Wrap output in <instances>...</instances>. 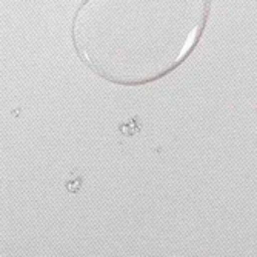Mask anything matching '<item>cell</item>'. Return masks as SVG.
<instances>
[{
  "label": "cell",
  "instance_id": "6da1fadb",
  "mask_svg": "<svg viewBox=\"0 0 257 257\" xmlns=\"http://www.w3.org/2000/svg\"><path fill=\"white\" fill-rule=\"evenodd\" d=\"M74 177L76 179H73V176H71V180H68L66 182V190L69 191V193H79V190H80V186H82V177L77 174V171H74Z\"/></svg>",
  "mask_w": 257,
  "mask_h": 257
}]
</instances>
